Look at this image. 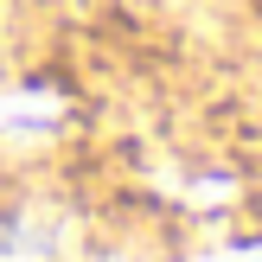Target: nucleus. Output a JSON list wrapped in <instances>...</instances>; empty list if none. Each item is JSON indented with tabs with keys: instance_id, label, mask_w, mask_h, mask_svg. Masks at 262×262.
Segmentation results:
<instances>
[{
	"instance_id": "f257e3e1",
	"label": "nucleus",
	"mask_w": 262,
	"mask_h": 262,
	"mask_svg": "<svg viewBox=\"0 0 262 262\" xmlns=\"http://www.w3.org/2000/svg\"><path fill=\"white\" fill-rule=\"evenodd\" d=\"M64 256V217L51 205H19L0 217V262H58Z\"/></svg>"
},
{
	"instance_id": "f03ea898",
	"label": "nucleus",
	"mask_w": 262,
	"mask_h": 262,
	"mask_svg": "<svg viewBox=\"0 0 262 262\" xmlns=\"http://www.w3.org/2000/svg\"><path fill=\"white\" fill-rule=\"evenodd\" d=\"M109 262H128V256H109Z\"/></svg>"
}]
</instances>
